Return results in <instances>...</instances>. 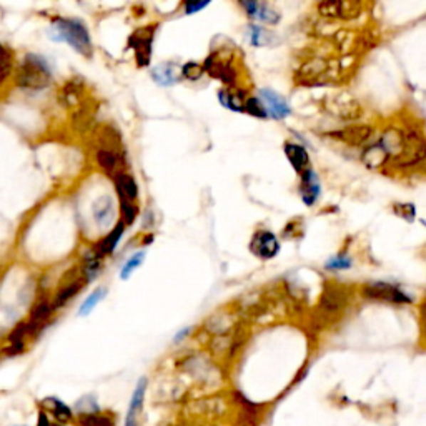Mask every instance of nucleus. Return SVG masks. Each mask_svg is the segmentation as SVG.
<instances>
[{
  "mask_svg": "<svg viewBox=\"0 0 426 426\" xmlns=\"http://www.w3.org/2000/svg\"><path fill=\"white\" fill-rule=\"evenodd\" d=\"M285 155L290 160L291 167H293L298 173H303L305 170H308L310 158H308V153H306V150L301 145L286 142L285 143Z\"/></svg>",
  "mask_w": 426,
  "mask_h": 426,
  "instance_id": "nucleus-11",
  "label": "nucleus"
},
{
  "mask_svg": "<svg viewBox=\"0 0 426 426\" xmlns=\"http://www.w3.org/2000/svg\"><path fill=\"white\" fill-rule=\"evenodd\" d=\"M244 110L249 112L250 115L259 117V118L269 117V115H266V110H265L264 103H261L259 100V98H249V100H246V103H244Z\"/></svg>",
  "mask_w": 426,
  "mask_h": 426,
  "instance_id": "nucleus-27",
  "label": "nucleus"
},
{
  "mask_svg": "<svg viewBox=\"0 0 426 426\" xmlns=\"http://www.w3.org/2000/svg\"><path fill=\"white\" fill-rule=\"evenodd\" d=\"M51 426H63V425H58V423H56V421H52Z\"/></svg>",
  "mask_w": 426,
  "mask_h": 426,
  "instance_id": "nucleus-33",
  "label": "nucleus"
},
{
  "mask_svg": "<svg viewBox=\"0 0 426 426\" xmlns=\"http://www.w3.org/2000/svg\"><path fill=\"white\" fill-rule=\"evenodd\" d=\"M41 410L46 411L48 416H53V420L58 425H67L73 420V411L71 406H67L62 400L53 398V396H48V398L41 401Z\"/></svg>",
  "mask_w": 426,
  "mask_h": 426,
  "instance_id": "nucleus-7",
  "label": "nucleus"
},
{
  "mask_svg": "<svg viewBox=\"0 0 426 426\" xmlns=\"http://www.w3.org/2000/svg\"><path fill=\"white\" fill-rule=\"evenodd\" d=\"M122 217L123 225H132L137 219V207L132 202H122Z\"/></svg>",
  "mask_w": 426,
  "mask_h": 426,
  "instance_id": "nucleus-30",
  "label": "nucleus"
},
{
  "mask_svg": "<svg viewBox=\"0 0 426 426\" xmlns=\"http://www.w3.org/2000/svg\"><path fill=\"white\" fill-rule=\"evenodd\" d=\"M249 38L254 46H259V47L274 46V42L271 41H276V37L274 36V33L265 31V28H261V27H256V26H251L249 28Z\"/></svg>",
  "mask_w": 426,
  "mask_h": 426,
  "instance_id": "nucleus-21",
  "label": "nucleus"
},
{
  "mask_svg": "<svg viewBox=\"0 0 426 426\" xmlns=\"http://www.w3.org/2000/svg\"><path fill=\"white\" fill-rule=\"evenodd\" d=\"M142 261H143V251H137V254L133 255L132 259L128 260L125 265H123V269L120 270V279L122 280H127L128 276L132 275V271L138 269V265H140Z\"/></svg>",
  "mask_w": 426,
  "mask_h": 426,
  "instance_id": "nucleus-28",
  "label": "nucleus"
},
{
  "mask_svg": "<svg viewBox=\"0 0 426 426\" xmlns=\"http://www.w3.org/2000/svg\"><path fill=\"white\" fill-rule=\"evenodd\" d=\"M365 295L375 300L390 301V303H410L408 296L390 284H371L365 289Z\"/></svg>",
  "mask_w": 426,
  "mask_h": 426,
  "instance_id": "nucleus-5",
  "label": "nucleus"
},
{
  "mask_svg": "<svg viewBox=\"0 0 426 426\" xmlns=\"http://www.w3.org/2000/svg\"><path fill=\"white\" fill-rule=\"evenodd\" d=\"M73 410H76L80 416L100 413V408H98L97 400H95V396H93V395L82 396V398L76 403V406H73Z\"/></svg>",
  "mask_w": 426,
  "mask_h": 426,
  "instance_id": "nucleus-22",
  "label": "nucleus"
},
{
  "mask_svg": "<svg viewBox=\"0 0 426 426\" xmlns=\"http://www.w3.org/2000/svg\"><path fill=\"white\" fill-rule=\"evenodd\" d=\"M246 9V14L251 19H256V21L266 22L269 26H275L280 21V14H276L274 9L266 4H256V2H244L241 4Z\"/></svg>",
  "mask_w": 426,
  "mask_h": 426,
  "instance_id": "nucleus-10",
  "label": "nucleus"
},
{
  "mask_svg": "<svg viewBox=\"0 0 426 426\" xmlns=\"http://www.w3.org/2000/svg\"><path fill=\"white\" fill-rule=\"evenodd\" d=\"M220 102L224 103L227 108H230V110H235V112L244 110V102H241V98L239 95H234V93L229 90L220 92Z\"/></svg>",
  "mask_w": 426,
  "mask_h": 426,
  "instance_id": "nucleus-26",
  "label": "nucleus"
},
{
  "mask_svg": "<svg viewBox=\"0 0 426 426\" xmlns=\"http://www.w3.org/2000/svg\"><path fill=\"white\" fill-rule=\"evenodd\" d=\"M53 31L57 32L56 38L66 41L68 46L76 48L78 53L85 57H92L93 47L90 41V33L87 27L83 26L77 19H63L57 17L53 19Z\"/></svg>",
  "mask_w": 426,
  "mask_h": 426,
  "instance_id": "nucleus-1",
  "label": "nucleus"
},
{
  "mask_svg": "<svg viewBox=\"0 0 426 426\" xmlns=\"http://www.w3.org/2000/svg\"><path fill=\"white\" fill-rule=\"evenodd\" d=\"M205 68H207L208 72H210V76H212V77L220 78L222 82H225V83H234V80H235V72H234V68L229 67V66H225L224 62L217 61V58H213V57L208 58L207 63H205Z\"/></svg>",
  "mask_w": 426,
  "mask_h": 426,
  "instance_id": "nucleus-15",
  "label": "nucleus"
},
{
  "mask_svg": "<svg viewBox=\"0 0 426 426\" xmlns=\"http://www.w3.org/2000/svg\"><path fill=\"white\" fill-rule=\"evenodd\" d=\"M14 68V58L12 53L0 43V85L6 82V78L12 73Z\"/></svg>",
  "mask_w": 426,
  "mask_h": 426,
  "instance_id": "nucleus-23",
  "label": "nucleus"
},
{
  "mask_svg": "<svg viewBox=\"0 0 426 426\" xmlns=\"http://www.w3.org/2000/svg\"><path fill=\"white\" fill-rule=\"evenodd\" d=\"M80 289H82V281H78V280H73V281H71V284H67L63 289L58 290L56 300L52 301V308L53 310L62 308V306L66 305L68 300H72L73 296L80 291Z\"/></svg>",
  "mask_w": 426,
  "mask_h": 426,
  "instance_id": "nucleus-17",
  "label": "nucleus"
},
{
  "mask_svg": "<svg viewBox=\"0 0 426 426\" xmlns=\"http://www.w3.org/2000/svg\"><path fill=\"white\" fill-rule=\"evenodd\" d=\"M208 4H192V2H187L185 4V12L187 14H195L198 11H202V9H205Z\"/></svg>",
  "mask_w": 426,
  "mask_h": 426,
  "instance_id": "nucleus-32",
  "label": "nucleus"
},
{
  "mask_svg": "<svg viewBox=\"0 0 426 426\" xmlns=\"http://www.w3.org/2000/svg\"><path fill=\"white\" fill-rule=\"evenodd\" d=\"M147 378H140L138 383L133 390L132 398H130V405H128V411H127V418H125V426H138V415H140L142 406H143V398H145V391H147Z\"/></svg>",
  "mask_w": 426,
  "mask_h": 426,
  "instance_id": "nucleus-9",
  "label": "nucleus"
},
{
  "mask_svg": "<svg viewBox=\"0 0 426 426\" xmlns=\"http://www.w3.org/2000/svg\"><path fill=\"white\" fill-rule=\"evenodd\" d=\"M123 230H125V225L118 224L115 229L110 232V235L105 237V239L100 241V245H98V254H95L98 259H100V256H103V255H110L112 251L115 250L118 240H120L122 235H123Z\"/></svg>",
  "mask_w": 426,
  "mask_h": 426,
  "instance_id": "nucleus-16",
  "label": "nucleus"
},
{
  "mask_svg": "<svg viewBox=\"0 0 426 426\" xmlns=\"http://www.w3.org/2000/svg\"><path fill=\"white\" fill-rule=\"evenodd\" d=\"M153 32H155V27L138 28V31L133 32V36L130 37V42H128L133 51H135L137 63L140 67H147L148 63H150Z\"/></svg>",
  "mask_w": 426,
  "mask_h": 426,
  "instance_id": "nucleus-3",
  "label": "nucleus"
},
{
  "mask_svg": "<svg viewBox=\"0 0 426 426\" xmlns=\"http://www.w3.org/2000/svg\"><path fill=\"white\" fill-rule=\"evenodd\" d=\"M260 93H261V98H264V107L266 110V115L279 118V120L289 115L290 107L280 93L270 90V88H265V90H261Z\"/></svg>",
  "mask_w": 426,
  "mask_h": 426,
  "instance_id": "nucleus-8",
  "label": "nucleus"
},
{
  "mask_svg": "<svg viewBox=\"0 0 426 426\" xmlns=\"http://www.w3.org/2000/svg\"><path fill=\"white\" fill-rule=\"evenodd\" d=\"M112 213H113V205H112L110 198L108 197L98 198V200L95 202V205H93V217H95L97 224L98 225L108 224L112 219Z\"/></svg>",
  "mask_w": 426,
  "mask_h": 426,
  "instance_id": "nucleus-18",
  "label": "nucleus"
},
{
  "mask_svg": "<svg viewBox=\"0 0 426 426\" xmlns=\"http://www.w3.org/2000/svg\"><path fill=\"white\" fill-rule=\"evenodd\" d=\"M340 137L343 138L345 142H348L350 145L360 147L371 137V128L366 125H353L345 128L343 132H340Z\"/></svg>",
  "mask_w": 426,
  "mask_h": 426,
  "instance_id": "nucleus-14",
  "label": "nucleus"
},
{
  "mask_svg": "<svg viewBox=\"0 0 426 426\" xmlns=\"http://www.w3.org/2000/svg\"><path fill=\"white\" fill-rule=\"evenodd\" d=\"M152 77L160 83V85H173L178 80V76L175 73L170 63H162L152 71Z\"/></svg>",
  "mask_w": 426,
  "mask_h": 426,
  "instance_id": "nucleus-20",
  "label": "nucleus"
},
{
  "mask_svg": "<svg viewBox=\"0 0 426 426\" xmlns=\"http://www.w3.org/2000/svg\"><path fill=\"white\" fill-rule=\"evenodd\" d=\"M105 293H107L105 289H97L90 296H88V298L85 301H83V305L80 306V310H78V315L85 316V315L90 313V311L97 306L98 301H100L103 298V296H105Z\"/></svg>",
  "mask_w": 426,
  "mask_h": 426,
  "instance_id": "nucleus-25",
  "label": "nucleus"
},
{
  "mask_svg": "<svg viewBox=\"0 0 426 426\" xmlns=\"http://www.w3.org/2000/svg\"><path fill=\"white\" fill-rule=\"evenodd\" d=\"M52 80L51 68H48L47 62L42 57L28 56L24 58L22 66L19 67V72L16 76V83L22 88H32V90H41L46 88Z\"/></svg>",
  "mask_w": 426,
  "mask_h": 426,
  "instance_id": "nucleus-2",
  "label": "nucleus"
},
{
  "mask_svg": "<svg viewBox=\"0 0 426 426\" xmlns=\"http://www.w3.org/2000/svg\"><path fill=\"white\" fill-rule=\"evenodd\" d=\"M301 175H303V182H301V197H303V202L306 205H313L320 195V183L316 180V175L311 168L305 170Z\"/></svg>",
  "mask_w": 426,
  "mask_h": 426,
  "instance_id": "nucleus-12",
  "label": "nucleus"
},
{
  "mask_svg": "<svg viewBox=\"0 0 426 426\" xmlns=\"http://www.w3.org/2000/svg\"><path fill=\"white\" fill-rule=\"evenodd\" d=\"M321 16L330 19H353L360 14V4L355 2H323L318 6Z\"/></svg>",
  "mask_w": 426,
  "mask_h": 426,
  "instance_id": "nucleus-6",
  "label": "nucleus"
},
{
  "mask_svg": "<svg viewBox=\"0 0 426 426\" xmlns=\"http://www.w3.org/2000/svg\"><path fill=\"white\" fill-rule=\"evenodd\" d=\"M350 265H351V260L346 259V256H335V259H331L328 264H326V269L345 270V269H350Z\"/></svg>",
  "mask_w": 426,
  "mask_h": 426,
  "instance_id": "nucleus-31",
  "label": "nucleus"
},
{
  "mask_svg": "<svg viewBox=\"0 0 426 426\" xmlns=\"http://www.w3.org/2000/svg\"><path fill=\"white\" fill-rule=\"evenodd\" d=\"M97 163L108 175H115L118 168V157L108 148H103V150L97 152Z\"/></svg>",
  "mask_w": 426,
  "mask_h": 426,
  "instance_id": "nucleus-19",
  "label": "nucleus"
},
{
  "mask_svg": "<svg viewBox=\"0 0 426 426\" xmlns=\"http://www.w3.org/2000/svg\"><path fill=\"white\" fill-rule=\"evenodd\" d=\"M182 72H183V77H185L187 80L195 82V80H198V78L202 77V73H203V67L200 66V63L190 62V63H185V66H183Z\"/></svg>",
  "mask_w": 426,
  "mask_h": 426,
  "instance_id": "nucleus-29",
  "label": "nucleus"
},
{
  "mask_svg": "<svg viewBox=\"0 0 426 426\" xmlns=\"http://www.w3.org/2000/svg\"><path fill=\"white\" fill-rule=\"evenodd\" d=\"M77 423H78V426H115L112 418H108V416L100 415V413L78 416Z\"/></svg>",
  "mask_w": 426,
  "mask_h": 426,
  "instance_id": "nucleus-24",
  "label": "nucleus"
},
{
  "mask_svg": "<svg viewBox=\"0 0 426 426\" xmlns=\"http://www.w3.org/2000/svg\"><path fill=\"white\" fill-rule=\"evenodd\" d=\"M250 250L254 251L256 256H260V259H274V256L279 254L280 244L271 232L260 230L256 232L254 240H251Z\"/></svg>",
  "mask_w": 426,
  "mask_h": 426,
  "instance_id": "nucleus-4",
  "label": "nucleus"
},
{
  "mask_svg": "<svg viewBox=\"0 0 426 426\" xmlns=\"http://www.w3.org/2000/svg\"><path fill=\"white\" fill-rule=\"evenodd\" d=\"M117 183V192L120 195L122 202H132L138 197V187L137 182L133 180V177L127 175V173H118L115 177Z\"/></svg>",
  "mask_w": 426,
  "mask_h": 426,
  "instance_id": "nucleus-13",
  "label": "nucleus"
}]
</instances>
